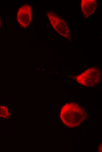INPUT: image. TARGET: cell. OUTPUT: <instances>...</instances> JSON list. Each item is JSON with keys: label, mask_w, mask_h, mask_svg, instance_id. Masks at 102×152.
I'll list each match as a JSON object with an SVG mask.
<instances>
[{"label": "cell", "mask_w": 102, "mask_h": 152, "mask_svg": "<svg viewBox=\"0 0 102 152\" xmlns=\"http://www.w3.org/2000/svg\"><path fill=\"white\" fill-rule=\"evenodd\" d=\"M8 108L5 106H0V117L5 118L8 116Z\"/></svg>", "instance_id": "8992f818"}, {"label": "cell", "mask_w": 102, "mask_h": 152, "mask_svg": "<svg viewBox=\"0 0 102 152\" xmlns=\"http://www.w3.org/2000/svg\"><path fill=\"white\" fill-rule=\"evenodd\" d=\"M97 5L96 0H82L81 7L85 17L87 18L95 12Z\"/></svg>", "instance_id": "5b68a950"}, {"label": "cell", "mask_w": 102, "mask_h": 152, "mask_svg": "<svg viewBox=\"0 0 102 152\" xmlns=\"http://www.w3.org/2000/svg\"><path fill=\"white\" fill-rule=\"evenodd\" d=\"M102 148V146H101V145H100V146H99V147L98 148V149H100V151H101V149Z\"/></svg>", "instance_id": "52a82bcc"}, {"label": "cell", "mask_w": 102, "mask_h": 152, "mask_svg": "<svg viewBox=\"0 0 102 152\" xmlns=\"http://www.w3.org/2000/svg\"><path fill=\"white\" fill-rule=\"evenodd\" d=\"M32 8L29 4H24L18 8L16 15L17 20L20 25L23 28L28 27L32 18Z\"/></svg>", "instance_id": "277c9868"}, {"label": "cell", "mask_w": 102, "mask_h": 152, "mask_svg": "<svg viewBox=\"0 0 102 152\" xmlns=\"http://www.w3.org/2000/svg\"><path fill=\"white\" fill-rule=\"evenodd\" d=\"M50 23L53 28L61 36L71 41L70 31L65 21L51 11L46 13Z\"/></svg>", "instance_id": "3957f363"}, {"label": "cell", "mask_w": 102, "mask_h": 152, "mask_svg": "<svg viewBox=\"0 0 102 152\" xmlns=\"http://www.w3.org/2000/svg\"><path fill=\"white\" fill-rule=\"evenodd\" d=\"M101 76V73L98 68L94 67L88 69L74 78L77 82L81 85L93 87L98 84Z\"/></svg>", "instance_id": "7a4b0ae2"}, {"label": "cell", "mask_w": 102, "mask_h": 152, "mask_svg": "<svg viewBox=\"0 0 102 152\" xmlns=\"http://www.w3.org/2000/svg\"><path fill=\"white\" fill-rule=\"evenodd\" d=\"M1 18L0 17V29L1 27Z\"/></svg>", "instance_id": "ba28073f"}, {"label": "cell", "mask_w": 102, "mask_h": 152, "mask_svg": "<svg viewBox=\"0 0 102 152\" xmlns=\"http://www.w3.org/2000/svg\"><path fill=\"white\" fill-rule=\"evenodd\" d=\"M60 118L67 127L73 128L78 126L86 117V113L80 105L75 103H67L62 107Z\"/></svg>", "instance_id": "6da1fadb"}]
</instances>
